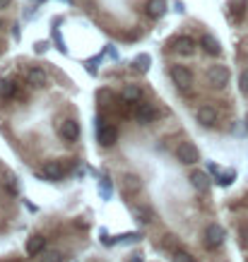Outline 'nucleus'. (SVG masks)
Wrapping results in <instances>:
<instances>
[{"label": "nucleus", "instance_id": "18", "mask_svg": "<svg viewBox=\"0 0 248 262\" xmlns=\"http://www.w3.org/2000/svg\"><path fill=\"white\" fill-rule=\"evenodd\" d=\"M15 92H17V84H15V82H5V84L0 87V96H5V99H12Z\"/></svg>", "mask_w": 248, "mask_h": 262}, {"label": "nucleus", "instance_id": "24", "mask_svg": "<svg viewBox=\"0 0 248 262\" xmlns=\"http://www.w3.org/2000/svg\"><path fill=\"white\" fill-rule=\"evenodd\" d=\"M231 181H234V173H227V176H222V181H219V183H222V185H229Z\"/></svg>", "mask_w": 248, "mask_h": 262}, {"label": "nucleus", "instance_id": "10", "mask_svg": "<svg viewBox=\"0 0 248 262\" xmlns=\"http://www.w3.org/2000/svg\"><path fill=\"white\" fill-rule=\"evenodd\" d=\"M44 246H46V238L44 236H32L29 243H27V255L29 258H36L39 253H44Z\"/></svg>", "mask_w": 248, "mask_h": 262}, {"label": "nucleus", "instance_id": "26", "mask_svg": "<svg viewBox=\"0 0 248 262\" xmlns=\"http://www.w3.org/2000/svg\"><path fill=\"white\" fill-rule=\"evenodd\" d=\"M10 2H12V0H0V10H2V7H7Z\"/></svg>", "mask_w": 248, "mask_h": 262}, {"label": "nucleus", "instance_id": "17", "mask_svg": "<svg viewBox=\"0 0 248 262\" xmlns=\"http://www.w3.org/2000/svg\"><path fill=\"white\" fill-rule=\"evenodd\" d=\"M121 96H123L125 101L130 104V101H140L142 92H140V87H135V84H128V87L123 89V94H121Z\"/></svg>", "mask_w": 248, "mask_h": 262}, {"label": "nucleus", "instance_id": "28", "mask_svg": "<svg viewBox=\"0 0 248 262\" xmlns=\"http://www.w3.org/2000/svg\"><path fill=\"white\" fill-rule=\"evenodd\" d=\"M246 123H248V118H246Z\"/></svg>", "mask_w": 248, "mask_h": 262}, {"label": "nucleus", "instance_id": "13", "mask_svg": "<svg viewBox=\"0 0 248 262\" xmlns=\"http://www.w3.org/2000/svg\"><path fill=\"white\" fill-rule=\"evenodd\" d=\"M190 183H193V188L198 193H207V188H210V181H207V176L202 171H193L190 173Z\"/></svg>", "mask_w": 248, "mask_h": 262}, {"label": "nucleus", "instance_id": "20", "mask_svg": "<svg viewBox=\"0 0 248 262\" xmlns=\"http://www.w3.org/2000/svg\"><path fill=\"white\" fill-rule=\"evenodd\" d=\"M41 262H63V255L58 250H49V253H44Z\"/></svg>", "mask_w": 248, "mask_h": 262}, {"label": "nucleus", "instance_id": "15", "mask_svg": "<svg viewBox=\"0 0 248 262\" xmlns=\"http://www.w3.org/2000/svg\"><path fill=\"white\" fill-rule=\"evenodd\" d=\"M27 82H29L32 87H44V84H46V72L39 70V67H32V70L27 72Z\"/></svg>", "mask_w": 248, "mask_h": 262}, {"label": "nucleus", "instance_id": "7", "mask_svg": "<svg viewBox=\"0 0 248 262\" xmlns=\"http://www.w3.org/2000/svg\"><path fill=\"white\" fill-rule=\"evenodd\" d=\"M135 118H137L142 125H147V123H152V121L157 118V111H154L152 104H140L137 111H135Z\"/></svg>", "mask_w": 248, "mask_h": 262}, {"label": "nucleus", "instance_id": "27", "mask_svg": "<svg viewBox=\"0 0 248 262\" xmlns=\"http://www.w3.org/2000/svg\"><path fill=\"white\" fill-rule=\"evenodd\" d=\"M130 262H145V260H142V255H132V260Z\"/></svg>", "mask_w": 248, "mask_h": 262}, {"label": "nucleus", "instance_id": "11", "mask_svg": "<svg viewBox=\"0 0 248 262\" xmlns=\"http://www.w3.org/2000/svg\"><path fill=\"white\" fill-rule=\"evenodd\" d=\"M44 178H49V181H61L63 166L58 161H46V164H44Z\"/></svg>", "mask_w": 248, "mask_h": 262}, {"label": "nucleus", "instance_id": "5", "mask_svg": "<svg viewBox=\"0 0 248 262\" xmlns=\"http://www.w3.org/2000/svg\"><path fill=\"white\" fill-rule=\"evenodd\" d=\"M195 116H198V123H202L205 128H212V125L217 123V111H215L210 104L200 106V108L195 111Z\"/></svg>", "mask_w": 248, "mask_h": 262}, {"label": "nucleus", "instance_id": "12", "mask_svg": "<svg viewBox=\"0 0 248 262\" xmlns=\"http://www.w3.org/2000/svg\"><path fill=\"white\" fill-rule=\"evenodd\" d=\"M140 188H142V183H140L137 176H125L121 181V190L125 195H135V193H140Z\"/></svg>", "mask_w": 248, "mask_h": 262}, {"label": "nucleus", "instance_id": "25", "mask_svg": "<svg viewBox=\"0 0 248 262\" xmlns=\"http://www.w3.org/2000/svg\"><path fill=\"white\" fill-rule=\"evenodd\" d=\"M174 10H176V12H183L186 7H183V2H179V0H176V2H174Z\"/></svg>", "mask_w": 248, "mask_h": 262}, {"label": "nucleus", "instance_id": "16", "mask_svg": "<svg viewBox=\"0 0 248 262\" xmlns=\"http://www.w3.org/2000/svg\"><path fill=\"white\" fill-rule=\"evenodd\" d=\"M176 51H179V53H183V56H190V53L195 51V41H193V39H188V36H181V39L176 41Z\"/></svg>", "mask_w": 248, "mask_h": 262}, {"label": "nucleus", "instance_id": "19", "mask_svg": "<svg viewBox=\"0 0 248 262\" xmlns=\"http://www.w3.org/2000/svg\"><path fill=\"white\" fill-rule=\"evenodd\" d=\"M147 67H149V56H137L135 58V70H140V72H147Z\"/></svg>", "mask_w": 248, "mask_h": 262}, {"label": "nucleus", "instance_id": "9", "mask_svg": "<svg viewBox=\"0 0 248 262\" xmlns=\"http://www.w3.org/2000/svg\"><path fill=\"white\" fill-rule=\"evenodd\" d=\"M200 46H202L205 53H210V56H219V53H222V46H219V41H217L212 34H205V36L200 39Z\"/></svg>", "mask_w": 248, "mask_h": 262}, {"label": "nucleus", "instance_id": "6", "mask_svg": "<svg viewBox=\"0 0 248 262\" xmlns=\"http://www.w3.org/2000/svg\"><path fill=\"white\" fill-rule=\"evenodd\" d=\"M116 139H118L116 125H101V128H99V144H101V147H114Z\"/></svg>", "mask_w": 248, "mask_h": 262}, {"label": "nucleus", "instance_id": "23", "mask_svg": "<svg viewBox=\"0 0 248 262\" xmlns=\"http://www.w3.org/2000/svg\"><path fill=\"white\" fill-rule=\"evenodd\" d=\"M239 84H241V92H244V94H248V70H244V72H241V77H239Z\"/></svg>", "mask_w": 248, "mask_h": 262}, {"label": "nucleus", "instance_id": "1", "mask_svg": "<svg viewBox=\"0 0 248 262\" xmlns=\"http://www.w3.org/2000/svg\"><path fill=\"white\" fill-rule=\"evenodd\" d=\"M207 82H210V87H215V89L227 87V84H229V70L224 65H212L207 70Z\"/></svg>", "mask_w": 248, "mask_h": 262}, {"label": "nucleus", "instance_id": "14", "mask_svg": "<svg viewBox=\"0 0 248 262\" xmlns=\"http://www.w3.org/2000/svg\"><path fill=\"white\" fill-rule=\"evenodd\" d=\"M164 12H166V0H149L147 2V15L152 19H159Z\"/></svg>", "mask_w": 248, "mask_h": 262}, {"label": "nucleus", "instance_id": "21", "mask_svg": "<svg viewBox=\"0 0 248 262\" xmlns=\"http://www.w3.org/2000/svg\"><path fill=\"white\" fill-rule=\"evenodd\" d=\"M174 262H195V260H193V255L186 253V250H176L174 253Z\"/></svg>", "mask_w": 248, "mask_h": 262}, {"label": "nucleus", "instance_id": "2", "mask_svg": "<svg viewBox=\"0 0 248 262\" xmlns=\"http://www.w3.org/2000/svg\"><path fill=\"white\" fill-rule=\"evenodd\" d=\"M176 156H179V161L186 164V166L200 161V152H198V147H195L193 142H181L179 149H176Z\"/></svg>", "mask_w": 248, "mask_h": 262}, {"label": "nucleus", "instance_id": "3", "mask_svg": "<svg viewBox=\"0 0 248 262\" xmlns=\"http://www.w3.org/2000/svg\"><path fill=\"white\" fill-rule=\"evenodd\" d=\"M171 79H174V84L176 87H181V89H190V84H193V72L183 65H174L171 67Z\"/></svg>", "mask_w": 248, "mask_h": 262}, {"label": "nucleus", "instance_id": "4", "mask_svg": "<svg viewBox=\"0 0 248 262\" xmlns=\"http://www.w3.org/2000/svg\"><path fill=\"white\" fill-rule=\"evenodd\" d=\"M222 241H224V229L219 224H210L205 229V243H207V248H217Z\"/></svg>", "mask_w": 248, "mask_h": 262}, {"label": "nucleus", "instance_id": "8", "mask_svg": "<svg viewBox=\"0 0 248 262\" xmlns=\"http://www.w3.org/2000/svg\"><path fill=\"white\" fill-rule=\"evenodd\" d=\"M61 137L67 139V142H75L80 137V125L77 121H63L61 123Z\"/></svg>", "mask_w": 248, "mask_h": 262}, {"label": "nucleus", "instance_id": "22", "mask_svg": "<svg viewBox=\"0 0 248 262\" xmlns=\"http://www.w3.org/2000/svg\"><path fill=\"white\" fill-rule=\"evenodd\" d=\"M231 7H234V15L241 19V17H244V10H246V0H239V2H234Z\"/></svg>", "mask_w": 248, "mask_h": 262}]
</instances>
